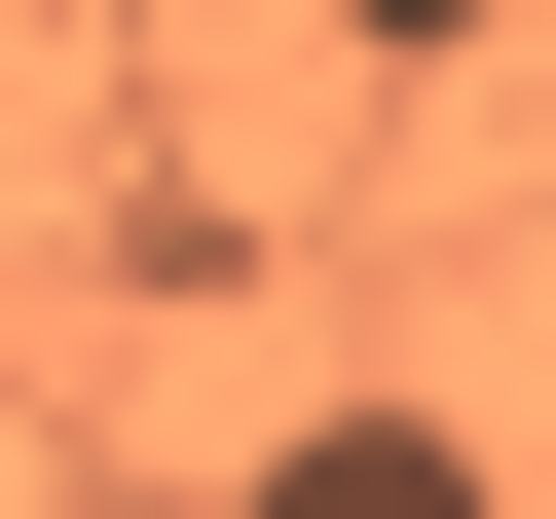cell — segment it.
Masks as SVG:
<instances>
[{
    "mask_svg": "<svg viewBox=\"0 0 556 519\" xmlns=\"http://www.w3.org/2000/svg\"><path fill=\"white\" fill-rule=\"evenodd\" d=\"M223 519H519V482H482V445H445V408H298V445H260V482H223Z\"/></svg>",
    "mask_w": 556,
    "mask_h": 519,
    "instance_id": "obj_1",
    "label": "cell"
}]
</instances>
